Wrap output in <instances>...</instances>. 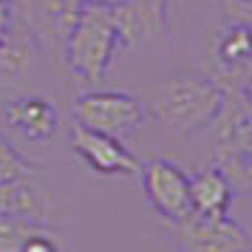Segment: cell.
<instances>
[{"mask_svg": "<svg viewBox=\"0 0 252 252\" xmlns=\"http://www.w3.org/2000/svg\"><path fill=\"white\" fill-rule=\"evenodd\" d=\"M232 184L216 164L201 167L190 176V210L201 216H229L232 204Z\"/></svg>", "mask_w": 252, "mask_h": 252, "instance_id": "cell-12", "label": "cell"}, {"mask_svg": "<svg viewBox=\"0 0 252 252\" xmlns=\"http://www.w3.org/2000/svg\"><path fill=\"white\" fill-rule=\"evenodd\" d=\"M224 3H227L229 9H235V12H232V17H235V14L241 12V9H247V6H252V0H224Z\"/></svg>", "mask_w": 252, "mask_h": 252, "instance_id": "cell-20", "label": "cell"}, {"mask_svg": "<svg viewBox=\"0 0 252 252\" xmlns=\"http://www.w3.org/2000/svg\"><path fill=\"white\" fill-rule=\"evenodd\" d=\"M142 190L150 210L173 224L190 213V176L170 159H150L142 167Z\"/></svg>", "mask_w": 252, "mask_h": 252, "instance_id": "cell-6", "label": "cell"}, {"mask_svg": "<svg viewBox=\"0 0 252 252\" xmlns=\"http://www.w3.org/2000/svg\"><path fill=\"white\" fill-rule=\"evenodd\" d=\"M71 148L99 176H136L142 170V161L125 148L122 139L82 127L77 122L71 127Z\"/></svg>", "mask_w": 252, "mask_h": 252, "instance_id": "cell-8", "label": "cell"}, {"mask_svg": "<svg viewBox=\"0 0 252 252\" xmlns=\"http://www.w3.org/2000/svg\"><path fill=\"white\" fill-rule=\"evenodd\" d=\"M0 213L46 227L51 221V195L32 176L14 179L0 184Z\"/></svg>", "mask_w": 252, "mask_h": 252, "instance_id": "cell-10", "label": "cell"}, {"mask_svg": "<svg viewBox=\"0 0 252 252\" xmlns=\"http://www.w3.org/2000/svg\"><path fill=\"white\" fill-rule=\"evenodd\" d=\"M3 37H6V26H0V43H3Z\"/></svg>", "mask_w": 252, "mask_h": 252, "instance_id": "cell-21", "label": "cell"}, {"mask_svg": "<svg viewBox=\"0 0 252 252\" xmlns=\"http://www.w3.org/2000/svg\"><path fill=\"white\" fill-rule=\"evenodd\" d=\"M238 96L252 108V74H247V77H244V82H241V88H238Z\"/></svg>", "mask_w": 252, "mask_h": 252, "instance_id": "cell-18", "label": "cell"}, {"mask_svg": "<svg viewBox=\"0 0 252 252\" xmlns=\"http://www.w3.org/2000/svg\"><path fill=\"white\" fill-rule=\"evenodd\" d=\"M20 252H63V250H60V241L51 232H46V227H40L20 244Z\"/></svg>", "mask_w": 252, "mask_h": 252, "instance_id": "cell-16", "label": "cell"}, {"mask_svg": "<svg viewBox=\"0 0 252 252\" xmlns=\"http://www.w3.org/2000/svg\"><path fill=\"white\" fill-rule=\"evenodd\" d=\"M23 176H34V167L17 153V148H14L9 139L0 133V184L23 179Z\"/></svg>", "mask_w": 252, "mask_h": 252, "instance_id": "cell-14", "label": "cell"}, {"mask_svg": "<svg viewBox=\"0 0 252 252\" xmlns=\"http://www.w3.org/2000/svg\"><path fill=\"white\" fill-rule=\"evenodd\" d=\"M85 6H96V9H114L119 3H125V0H82Z\"/></svg>", "mask_w": 252, "mask_h": 252, "instance_id": "cell-19", "label": "cell"}, {"mask_svg": "<svg viewBox=\"0 0 252 252\" xmlns=\"http://www.w3.org/2000/svg\"><path fill=\"white\" fill-rule=\"evenodd\" d=\"M105 12L122 40V48H148L164 37L167 0H125Z\"/></svg>", "mask_w": 252, "mask_h": 252, "instance_id": "cell-7", "label": "cell"}, {"mask_svg": "<svg viewBox=\"0 0 252 252\" xmlns=\"http://www.w3.org/2000/svg\"><path fill=\"white\" fill-rule=\"evenodd\" d=\"M14 6H17V0H0V26H9L14 23Z\"/></svg>", "mask_w": 252, "mask_h": 252, "instance_id": "cell-17", "label": "cell"}, {"mask_svg": "<svg viewBox=\"0 0 252 252\" xmlns=\"http://www.w3.org/2000/svg\"><path fill=\"white\" fill-rule=\"evenodd\" d=\"M244 252H252V247H250V250H244Z\"/></svg>", "mask_w": 252, "mask_h": 252, "instance_id": "cell-22", "label": "cell"}, {"mask_svg": "<svg viewBox=\"0 0 252 252\" xmlns=\"http://www.w3.org/2000/svg\"><path fill=\"white\" fill-rule=\"evenodd\" d=\"M216 65L221 77L232 82H244L247 71H252V23L232 20L216 37Z\"/></svg>", "mask_w": 252, "mask_h": 252, "instance_id": "cell-11", "label": "cell"}, {"mask_svg": "<svg viewBox=\"0 0 252 252\" xmlns=\"http://www.w3.org/2000/svg\"><path fill=\"white\" fill-rule=\"evenodd\" d=\"M119 48H122V40L116 34L108 12L82 3L80 17L63 46L65 68L85 85H96L108 74Z\"/></svg>", "mask_w": 252, "mask_h": 252, "instance_id": "cell-2", "label": "cell"}, {"mask_svg": "<svg viewBox=\"0 0 252 252\" xmlns=\"http://www.w3.org/2000/svg\"><path fill=\"white\" fill-rule=\"evenodd\" d=\"M74 122L108 136H130L148 119V105L127 91H85L71 105Z\"/></svg>", "mask_w": 252, "mask_h": 252, "instance_id": "cell-4", "label": "cell"}, {"mask_svg": "<svg viewBox=\"0 0 252 252\" xmlns=\"http://www.w3.org/2000/svg\"><path fill=\"white\" fill-rule=\"evenodd\" d=\"M3 119L14 133H20L26 142L43 145L57 133L60 111L46 96H17L3 105Z\"/></svg>", "mask_w": 252, "mask_h": 252, "instance_id": "cell-9", "label": "cell"}, {"mask_svg": "<svg viewBox=\"0 0 252 252\" xmlns=\"http://www.w3.org/2000/svg\"><path fill=\"white\" fill-rule=\"evenodd\" d=\"M34 229H40V224H32V221L0 213V252H20V244Z\"/></svg>", "mask_w": 252, "mask_h": 252, "instance_id": "cell-15", "label": "cell"}, {"mask_svg": "<svg viewBox=\"0 0 252 252\" xmlns=\"http://www.w3.org/2000/svg\"><path fill=\"white\" fill-rule=\"evenodd\" d=\"M37 57V40L32 32L9 26L0 43V82L23 80Z\"/></svg>", "mask_w": 252, "mask_h": 252, "instance_id": "cell-13", "label": "cell"}, {"mask_svg": "<svg viewBox=\"0 0 252 252\" xmlns=\"http://www.w3.org/2000/svg\"><path fill=\"white\" fill-rule=\"evenodd\" d=\"M167 232L179 252H244L252 247L250 232L229 216H201L190 210L167 224Z\"/></svg>", "mask_w": 252, "mask_h": 252, "instance_id": "cell-5", "label": "cell"}, {"mask_svg": "<svg viewBox=\"0 0 252 252\" xmlns=\"http://www.w3.org/2000/svg\"><path fill=\"white\" fill-rule=\"evenodd\" d=\"M216 167L229 179L232 190H252V108L238 94L224 96V105L213 119Z\"/></svg>", "mask_w": 252, "mask_h": 252, "instance_id": "cell-3", "label": "cell"}, {"mask_svg": "<svg viewBox=\"0 0 252 252\" xmlns=\"http://www.w3.org/2000/svg\"><path fill=\"white\" fill-rule=\"evenodd\" d=\"M224 96H227V88L213 77L193 74V71H176L159 85L150 111L170 133L184 139L213 125V119L224 105Z\"/></svg>", "mask_w": 252, "mask_h": 252, "instance_id": "cell-1", "label": "cell"}]
</instances>
